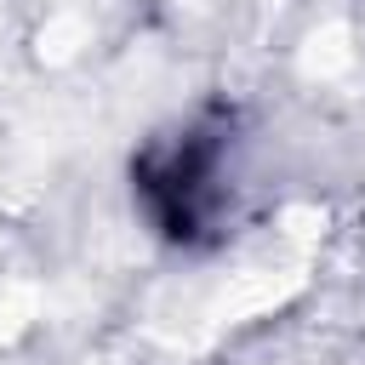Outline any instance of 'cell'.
I'll use <instances>...</instances> for the list:
<instances>
[{
  "instance_id": "obj_1",
  "label": "cell",
  "mask_w": 365,
  "mask_h": 365,
  "mask_svg": "<svg viewBox=\"0 0 365 365\" xmlns=\"http://www.w3.org/2000/svg\"><path fill=\"white\" fill-rule=\"evenodd\" d=\"M240 108L211 97L148 131L125 165L131 205L154 240L177 251H205L228 234L240 205Z\"/></svg>"
}]
</instances>
